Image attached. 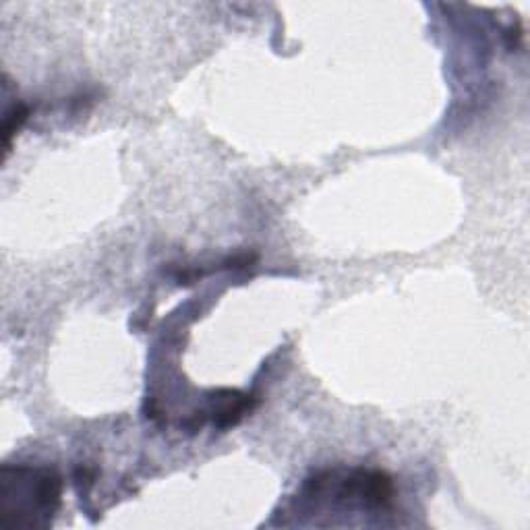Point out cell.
Segmentation results:
<instances>
[{
    "mask_svg": "<svg viewBox=\"0 0 530 530\" xmlns=\"http://www.w3.org/2000/svg\"><path fill=\"white\" fill-rule=\"evenodd\" d=\"M63 481L54 470L3 468L0 477V522L3 526H46L61 506Z\"/></svg>",
    "mask_w": 530,
    "mask_h": 530,
    "instance_id": "1",
    "label": "cell"
},
{
    "mask_svg": "<svg viewBox=\"0 0 530 530\" xmlns=\"http://www.w3.org/2000/svg\"><path fill=\"white\" fill-rule=\"evenodd\" d=\"M255 398L241 394L237 390H220L214 394L212 421L220 429H228L237 425L247 412L255 408Z\"/></svg>",
    "mask_w": 530,
    "mask_h": 530,
    "instance_id": "2",
    "label": "cell"
},
{
    "mask_svg": "<svg viewBox=\"0 0 530 530\" xmlns=\"http://www.w3.org/2000/svg\"><path fill=\"white\" fill-rule=\"evenodd\" d=\"M29 108L25 104H15L11 110L5 114V123H3V133H5V150H11V139L13 135L21 129V125L27 121Z\"/></svg>",
    "mask_w": 530,
    "mask_h": 530,
    "instance_id": "3",
    "label": "cell"
}]
</instances>
